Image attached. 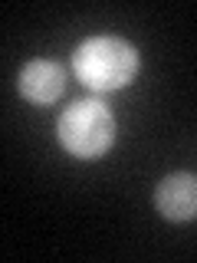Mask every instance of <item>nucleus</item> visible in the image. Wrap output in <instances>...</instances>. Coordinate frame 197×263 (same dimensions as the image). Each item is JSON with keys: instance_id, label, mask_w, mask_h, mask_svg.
<instances>
[{"instance_id": "nucleus-3", "label": "nucleus", "mask_w": 197, "mask_h": 263, "mask_svg": "<svg viewBox=\"0 0 197 263\" xmlns=\"http://www.w3.org/2000/svg\"><path fill=\"white\" fill-rule=\"evenodd\" d=\"M154 208L164 220H194L197 217V175H187V171H178V175H168L154 191Z\"/></svg>"}, {"instance_id": "nucleus-2", "label": "nucleus", "mask_w": 197, "mask_h": 263, "mask_svg": "<svg viewBox=\"0 0 197 263\" xmlns=\"http://www.w3.org/2000/svg\"><path fill=\"white\" fill-rule=\"evenodd\" d=\"M115 135H119L115 115L102 99H76L56 122V138L63 152L79 161L102 158L115 145Z\"/></svg>"}, {"instance_id": "nucleus-1", "label": "nucleus", "mask_w": 197, "mask_h": 263, "mask_svg": "<svg viewBox=\"0 0 197 263\" xmlns=\"http://www.w3.org/2000/svg\"><path fill=\"white\" fill-rule=\"evenodd\" d=\"M138 69H142L138 49L112 33L82 40L72 53V72L92 92H119L135 82Z\"/></svg>"}, {"instance_id": "nucleus-4", "label": "nucleus", "mask_w": 197, "mask_h": 263, "mask_svg": "<svg viewBox=\"0 0 197 263\" xmlns=\"http://www.w3.org/2000/svg\"><path fill=\"white\" fill-rule=\"evenodd\" d=\"M66 92V69L53 60H33L20 69V96L36 105H49Z\"/></svg>"}]
</instances>
